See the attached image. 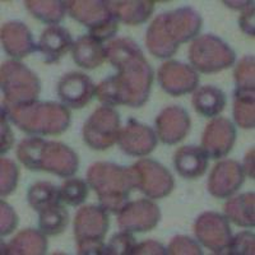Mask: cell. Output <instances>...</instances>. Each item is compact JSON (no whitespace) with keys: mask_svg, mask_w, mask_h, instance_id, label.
Listing matches in <instances>:
<instances>
[{"mask_svg":"<svg viewBox=\"0 0 255 255\" xmlns=\"http://www.w3.org/2000/svg\"><path fill=\"white\" fill-rule=\"evenodd\" d=\"M106 59L119 70L114 78L119 87L122 105L142 108L148 101L154 77L142 49L131 38H116L106 46Z\"/></svg>","mask_w":255,"mask_h":255,"instance_id":"6da1fadb","label":"cell"},{"mask_svg":"<svg viewBox=\"0 0 255 255\" xmlns=\"http://www.w3.org/2000/svg\"><path fill=\"white\" fill-rule=\"evenodd\" d=\"M17 158L31 171H47L63 179L78 171V154L61 142L29 136L19 142Z\"/></svg>","mask_w":255,"mask_h":255,"instance_id":"3957f363","label":"cell"},{"mask_svg":"<svg viewBox=\"0 0 255 255\" xmlns=\"http://www.w3.org/2000/svg\"><path fill=\"white\" fill-rule=\"evenodd\" d=\"M24 6L42 23L58 26L67 15V1L61 0H26Z\"/></svg>","mask_w":255,"mask_h":255,"instance_id":"83f0119b","label":"cell"},{"mask_svg":"<svg viewBox=\"0 0 255 255\" xmlns=\"http://www.w3.org/2000/svg\"><path fill=\"white\" fill-rule=\"evenodd\" d=\"M87 183L99 197L100 206L113 215H119L135 189L130 167L113 162H96L87 171Z\"/></svg>","mask_w":255,"mask_h":255,"instance_id":"5b68a950","label":"cell"},{"mask_svg":"<svg viewBox=\"0 0 255 255\" xmlns=\"http://www.w3.org/2000/svg\"><path fill=\"white\" fill-rule=\"evenodd\" d=\"M158 138L156 131L148 125L140 124L135 119H129L124 129L120 130L119 144L120 149L125 154L131 157H144L154 151Z\"/></svg>","mask_w":255,"mask_h":255,"instance_id":"ac0fdd59","label":"cell"},{"mask_svg":"<svg viewBox=\"0 0 255 255\" xmlns=\"http://www.w3.org/2000/svg\"><path fill=\"white\" fill-rule=\"evenodd\" d=\"M120 130L119 113L110 106H101L84 123L82 134L88 147L105 151L118 143Z\"/></svg>","mask_w":255,"mask_h":255,"instance_id":"9c48e42d","label":"cell"},{"mask_svg":"<svg viewBox=\"0 0 255 255\" xmlns=\"http://www.w3.org/2000/svg\"><path fill=\"white\" fill-rule=\"evenodd\" d=\"M1 45L4 51L13 59H23L38 51V44L28 27L19 20H10L1 27Z\"/></svg>","mask_w":255,"mask_h":255,"instance_id":"d6986e66","label":"cell"},{"mask_svg":"<svg viewBox=\"0 0 255 255\" xmlns=\"http://www.w3.org/2000/svg\"><path fill=\"white\" fill-rule=\"evenodd\" d=\"M167 254L171 255H202L203 250L200 248L199 243L193 240L185 235H179L172 238L171 243L168 244Z\"/></svg>","mask_w":255,"mask_h":255,"instance_id":"8d00e7d4","label":"cell"},{"mask_svg":"<svg viewBox=\"0 0 255 255\" xmlns=\"http://www.w3.org/2000/svg\"><path fill=\"white\" fill-rule=\"evenodd\" d=\"M161 220V209L149 198L128 202L118 215V226L122 231L148 232L156 229Z\"/></svg>","mask_w":255,"mask_h":255,"instance_id":"7c38bea8","label":"cell"},{"mask_svg":"<svg viewBox=\"0 0 255 255\" xmlns=\"http://www.w3.org/2000/svg\"><path fill=\"white\" fill-rule=\"evenodd\" d=\"M227 254L231 255H254L255 254V236L250 231H241L231 238Z\"/></svg>","mask_w":255,"mask_h":255,"instance_id":"d590c367","label":"cell"},{"mask_svg":"<svg viewBox=\"0 0 255 255\" xmlns=\"http://www.w3.org/2000/svg\"><path fill=\"white\" fill-rule=\"evenodd\" d=\"M136 244L131 232H116L105 245L104 255H133Z\"/></svg>","mask_w":255,"mask_h":255,"instance_id":"e575fe53","label":"cell"},{"mask_svg":"<svg viewBox=\"0 0 255 255\" xmlns=\"http://www.w3.org/2000/svg\"><path fill=\"white\" fill-rule=\"evenodd\" d=\"M234 119L243 129H254L255 91H234Z\"/></svg>","mask_w":255,"mask_h":255,"instance_id":"f546056e","label":"cell"},{"mask_svg":"<svg viewBox=\"0 0 255 255\" xmlns=\"http://www.w3.org/2000/svg\"><path fill=\"white\" fill-rule=\"evenodd\" d=\"M0 152L1 154L6 152L13 147L14 144V135H13L12 128L9 125V119L6 114L1 110V119H0Z\"/></svg>","mask_w":255,"mask_h":255,"instance_id":"f35d334b","label":"cell"},{"mask_svg":"<svg viewBox=\"0 0 255 255\" xmlns=\"http://www.w3.org/2000/svg\"><path fill=\"white\" fill-rule=\"evenodd\" d=\"M108 211L101 206H84L74 217L77 253L81 255H104L105 236L109 230Z\"/></svg>","mask_w":255,"mask_h":255,"instance_id":"8992f818","label":"cell"},{"mask_svg":"<svg viewBox=\"0 0 255 255\" xmlns=\"http://www.w3.org/2000/svg\"><path fill=\"white\" fill-rule=\"evenodd\" d=\"M19 177V168L14 161L6 157L0 158V195L8 197L15 190Z\"/></svg>","mask_w":255,"mask_h":255,"instance_id":"836d02e7","label":"cell"},{"mask_svg":"<svg viewBox=\"0 0 255 255\" xmlns=\"http://www.w3.org/2000/svg\"><path fill=\"white\" fill-rule=\"evenodd\" d=\"M156 134L163 144L174 145L185 139L190 131L189 113L181 106H168L156 118Z\"/></svg>","mask_w":255,"mask_h":255,"instance_id":"e0dca14e","label":"cell"},{"mask_svg":"<svg viewBox=\"0 0 255 255\" xmlns=\"http://www.w3.org/2000/svg\"><path fill=\"white\" fill-rule=\"evenodd\" d=\"M74 41L67 28L61 26H50L41 33L38 51L44 56V63L55 64L72 50Z\"/></svg>","mask_w":255,"mask_h":255,"instance_id":"44dd1931","label":"cell"},{"mask_svg":"<svg viewBox=\"0 0 255 255\" xmlns=\"http://www.w3.org/2000/svg\"><path fill=\"white\" fill-rule=\"evenodd\" d=\"M118 29H119V20L116 19L115 17H113L109 22L102 24L99 28L93 29V31H88V35L92 36L96 40H99L100 42L104 44L105 41L111 40L118 33Z\"/></svg>","mask_w":255,"mask_h":255,"instance_id":"ab89813d","label":"cell"},{"mask_svg":"<svg viewBox=\"0 0 255 255\" xmlns=\"http://www.w3.org/2000/svg\"><path fill=\"white\" fill-rule=\"evenodd\" d=\"M67 8L68 14L88 31L99 28L114 17L106 0H68Z\"/></svg>","mask_w":255,"mask_h":255,"instance_id":"ffe728a7","label":"cell"},{"mask_svg":"<svg viewBox=\"0 0 255 255\" xmlns=\"http://www.w3.org/2000/svg\"><path fill=\"white\" fill-rule=\"evenodd\" d=\"M1 110L24 133L33 136L59 135L69 128L72 122L69 109L52 101H33L23 105H1Z\"/></svg>","mask_w":255,"mask_h":255,"instance_id":"277c9868","label":"cell"},{"mask_svg":"<svg viewBox=\"0 0 255 255\" xmlns=\"http://www.w3.org/2000/svg\"><path fill=\"white\" fill-rule=\"evenodd\" d=\"M159 87L167 95L180 97L199 87V74L193 67L177 60H167L157 72Z\"/></svg>","mask_w":255,"mask_h":255,"instance_id":"4fadbf2b","label":"cell"},{"mask_svg":"<svg viewBox=\"0 0 255 255\" xmlns=\"http://www.w3.org/2000/svg\"><path fill=\"white\" fill-rule=\"evenodd\" d=\"M236 128L227 118H213L202 135V145L207 157L211 159L225 158L236 142Z\"/></svg>","mask_w":255,"mask_h":255,"instance_id":"5bb4252c","label":"cell"},{"mask_svg":"<svg viewBox=\"0 0 255 255\" xmlns=\"http://www.w3.org/2000/svg\"><path fill=\"white\" fill-rule=\"evenodd\" d=\"M74 63L83 69H96L106 60V46L90 35H83L74 41L72 47Z\"/></svg>","mask_w":255,"mask_h":255,"instance_id":"603a6c76","label":"cell"},{"mask_svg":"<svg viewBox=\"0 0 255 255\" xmlns=\"http://www.w3.org/2000/svg\"><path fill=\"white\" fill-rule=\"evenodd\" d=\"M188 58L197 72L212 74L232 67L236 54L222 38L207 33L194 38L189 47Z\"/></svg>","mask_w":255,"mask_h":255,"instance_id":"ba28073f","label":"cell"},{"mask_svg":"<svg viewBox=\"0 0 255 255\" xmlns=\"http://www.w3.org/2000/svg\"><path fill=\"white\" fill-rule=\"evenodd\" d=\"M165 255L167 254V248H165L162 244L154 240H145L143 243L136 244L135 249H134L133 255Z\"/></svg>","mask_w":255,"mask_h":255,"instance_id":"b9f144b4","label":"cell"},{"mask_svg":"<svg viewBox=\"0 0 255 255\" xmlns=\"http://www.w3.org/2000/svg\"><path fill=\"white\" fill-rule=\"evenodd\" d=\"M88 193H90V185L87 181L76 177L65 180L60 186L61 202L72 207L83 204L84 200L87 199Z\"/></svg>","mask_w":255,"mask_h":255,"instance_id":"1f68e13d","label":"cell"},{"mask_svg":"<svg viewBox=\"0 0 255 255\" xmlns=\"http://www.w3.org/2000/svg\"><path fill=\"white\" fill-rule=\"evenodd\" d=\"M27 202L38 213L58 206L61 203L60 188L47 181H37L29 186L27 191Z\"/></svg>","mask_w":255,"mask_h":255,"instance_id":"f1b7e54d","label":"cell"},{"mask_svg":"<svg viewBox=\"0 0 255 255\" xmlns=\"http://www.w3.org/2000/svg\"><path fill=\"white\" fill-rule=\"evenodd\" d=\"M245 181V172L235 159H223L212 168L208 179V191L218 199L234 195Z\"/></svg>","mask_w":255,"mask_h":255,"instance_id":"9a60e30c","label":"cell"},{"mask_svg":"<svg viewBox=\"0 0 255 255\" xmlns=\"http://www.w3.org/2000/svg\"><path fill=\"white\" fill-rule=\"evenodd\" d=\"M69 223V213L63 204H58L38 213V227L46 236L63 234Z\"/></svg>","mask_w":255,"mask_h":255,"instance_id":"4dcf8cb0","label":"cell"},{"mask_svg":"<svg viewBox=\"0 0 255 255\" xmlns=\"http://www.w3.org/2000/svg\"><path fill=\"white\" fill-rule=\"evenodd\" d=\"M225 216L236 226L252 229L255 225V194L247 191L235 198H230L223 206Z\"/></svg>","mask_w":255,"mask_h":255,"instance_id":"484cf974","label":"cell"},{"mask_svg":"<svg viewBox=\"0 0 255 255\" xmlns=\"http://www.w3.org/2000/svg\"><path fill=\"white\" fill-rule=\"evenodd\" d=\"M109 6L114 17L128 26H138L145 23L154 12L153 0L109 1Z\"/></svg>","mask_w":255,"mask_h":255,"instance_id":"cb8c5ba5","label":"cell"},{"mask_svg":"<svg viewBox=\"0 0 255 255\" xmlns=\"http://www.w3.org/2000/svg\"><path fill=\"white\" fill-rule=\"evenodd\" d=\"M92 79L79 72H70L60 78L58 83V97L63 105L70 109H83L96 96Z\"/></svg>","mask_w":255,"mask_h":255,"instance_id":"2e32d148","label":"cell"},{"mask_svg":"<svg viewBox=\"0 0 255 255\" xmlns=\"http://www.w3.org/2000/svg\"><path fill=\"white\" fill-rule=\"evenodd\" d=\"M254 1H252L249 6L244 9L243 13H241L240 18H239V26H240L241 31L244 33H247L250 37H254L255 36V12H254Z\"/></svg>","mask_w":255,"mask_h":255,"instance_id":"60d3db41","label":"cell"},{"mask_svg":"<svg viewBox=\"0 0 255 255\" xmlns=\"http://www.w3.org/2000/svg\"><path fill=\"white\" fill-rule=\"evenodd\" d=\"M255 149L254 148H250L249 151H248L247 156L244 158L243 162V170L245 172V176H249L250 179L254 180L255 175H254V162H255Z\"/></svg>","mask_w":255,"mask_h":255,"instance_id":"7bdbcfd3","label":"cell"},{"mask_svg":"<svg viewBox=\"0 0 255 255\" xmlns=\"http://www.w3.org/2000/svg\"><path fill=\"white\" fill-rule=\"evenodd\" d=\"M135 189L149 199H162L171 194L175 180L168 168L152 158H142L131 166Z\"/></svg>","mask_w":255,"mask_h":255,"instance_id":"30bf717a","label":"cell"},{"mask_svg":"<svg viewBox=\"0 0 255 255\" xmlns=\"http://www.w3.org/2000/svg\"><path fill=\"white\" fill-rule=\"evenodd\" d=\"M18 226V216L6 202H0V235L1 238L10 235Z\"/></svg>","mask_w":255,"mask_h":255,"instance_id":"74e56055","label":"cell"},{"mask_svg":"<svg viewBox=\"0 0 255 255\" xmlns=\"http://www.w3.org/2000/svg\"><path fill=\"white\" fill-rule=\"evenodd\" d=\"M255 59L253 55L244 56L234 70V78L238 90L255 91Z\"/></svg>","mask_w":255,"mask_h":255,"instance_id":"d6a6232c","label":"cell"},{"mask_svg":"<svg viewBox=\"0 0 255 255\" xmlns=\"http://www.w3.org/2000/svg\"><path fill=\"white\" fill-rule=\"evenodd\" d=\"M0 86L4 105L14 106L33 102L41 92V82L31 69L17 60H8L0 68Z\"/></svg>","mask_w":255,"mask_h":255,"instance_id":"52a82bcc","label":"cell"},{"mask_svg":"<svg viewBox=\"0 0 255 255\" xmlns=\"http://www.w3.org/2000/svg\"><path fill=\"white\" fill-rule=\"evenodd\" d=\"M223 3L232 9H238V10L241 9V10H244L247 6H249L252 4V1H234V0H231V1H223Z\"/></svg>","mask_w":255,"mask_h":255,"instance_id":"ee69618b","label":"cell"},{"mask_svg":"<svg viewBox=\"0 0 255 255\" xmlns=\"http://www.w3.org/2000/svg\"><path fill=\"white\" fill-rule=\"evenodd\" d=\"M227 105L226 93L215 86L197 88L193 95V106L204 118H217Z\"/></svg>","mask_w":255,"mask_h":255,"instance_id":"4316f807","label":"cell"},{"mask_svg":"<svg viewBox=\"0 0 255 255\" xmlns=\"http://www.w3.org/2000/svg\"><path fill=\"white\" fill-rule=\"evenodd\" d=\"M202 26L203 19L190 6L157 15L145 33L148 51L158 59L171 58L180 45L199 36Z\"/></svg>","mask_w":255,"mask_h":255,"instance_id":"7a4b0ae2","label":"cell"},{"mask_svg":"<svg viewBox=\"0 0 255 255\" xmlns=\"http://www.w3.org/2000/svg\"><path fill=\"white\" fill-rule=\"evenodd\" d=\"M3 254L42 255L47 252L46 235L41 230L27 229L20 231L9 244L4 245Z\"/></svg>","mask_w":255,"mask_h":255,"instance_id":"d4e9b609","label":"cell"},{"mask_svg":"<svg viewBox=\"0 0 255 255\" xmlns=\"http://www.w3.org/2000/svg\"><path fill=\"white\" fill-rule=\"evenodd\" d=\"M174 166L180 176L194 180L206 174L208 157L198 145H183L175 152Z\"/></svg>","mask_w":255,"mask_h":255,"instance_id":"7402d4cb","label":"cell"},{"mask_svg":"<svg viewBox=\"0 0 255 255\" xmlns=\"http://www.w3.org/2000/svg\"><path fill=\"white\" fill-rule=\"evenodd\" d=\"M194 234L198 243L212 250L215 254L226 253L232 238L230 221L226 216L213 211L204 212L195 220Z\"/></svg>","mask_w":255,"mask_h":255,"instance_id":"8fae6325","label":"cell"}]
</instances>
